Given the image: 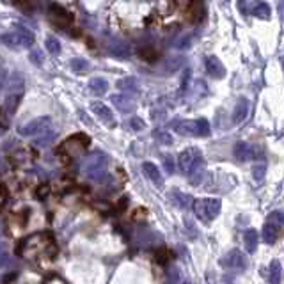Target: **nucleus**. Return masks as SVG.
<instances>
[{
	"label": "nucleus",
	"mask_w": 284,
	"mask_h": 284,
	"mask_svg": "<svg viewBox=\"0 0 284 284\" xmlns=\"http://www.w3.org/2000/svg\"><path fill=\"white\" fill-rule=\"evenodd\" d=\"M180 169L183 174L188 176V180L192 181V185H201L202 176H204V158H202L201 151L197 148H188V150L180 153Z\"/></svg>",
	"instance_id": "1"
},
{
	"label": "nucleus",
	"mask_w": 284,
	"mask_h": 284,
	"mask_svg": "<svg viewBox=\"0 0 284 284\" xmlns=\"http://www.w3.org/2000/svg\"><path fill=\"white\" fill-rule=\"evenodd\" d=\"M176 134L183 135V137H208L212 134L208 119H190V121H178L172 124Z\"/></svg>",
	"instance_id": "2"
},
{
	"label": "nucleus",
	"mask_w": 284,
	"mask_h": 284,
	"mask_svg": "<svg viewBox=\"0 0 284 284\" xmlns=\"http://www.w3.org/2000/svg\"><path fill=\"white\" fill-rule=\"evenodd\" d=\"M82 170L89 180L100 181L107 172V156L103 153H93L89 155L82 164Z\"/></svg>",
	"instance_id": "3"
},
{
	"label": "nucleus",
	"mask_w": 284,
	"mask_h": 284,
	"mask_svg": "<svg viewBox=\"0 0 284 284\" xmlns=\"http://www.w3.org/2000/svg\"><path fill=\"white\" fill-rule=\"evenodd\" d=\"M220 208H222V202H220V199H215V197L196 199L194 201V213L197 215V218L206 220V222L217 218V215L220 213Z\"/></svg>",
	"instance_id": "4"
},
{
	"label": "nucleus",
	"mask_w": 284,
	"mask_h": 284,
	"mask_svg": "<svg viewBox=\"0 0 284 284\" xmlns=\"http://www.w3.org/2000/svg\"><path fill=\"white\" fill-rule=\"evenodd\" d=\"M50 124H52V119L50 117H36L25 123L23 126L18 128V134L23 135V137H36V135H41V134H47L48 128H50Z\"/></svg>",
	"instance_id": "5"
},
{
	"label": "nucleus",
	"mask_w": 284,
	"mask_h": 284,
	"mask_svg": "<svg viewBox=\"0 0 284 284\" xmlns=\"http://www.w3.org/2000/svg\"><path fill=\"white\" fill-rule=\"evenodd\" d=\"M222 265L226 268H231V270H245L247 268V259H245L242 251L233 249V251H229L222 258Z\"/></svg>",
	"instance_id": "6"
},
{
	"label": "nucleus",
	"mask_w": 284,
	"mask_h": 284,
	"mask_svg": "<svg viewBox=\"0 0 284 284\" xmlns=\"http://www.w3.org/2000/svg\"><path fill=\"white\" fill-rule=\"evenodd\" d=\"M204 64H206V71L210 77H213V78L226 77V67H224V64L220 62V59H217L215 55H208Z\"/></svg>",
	"instance_id": "7"
},
{
	"label": "nucleus",
	"mask_w": 284,
	"mask_h": 284,
	"mask_svg": "<svg viewBox=\"0 0 284 284\" xmlns=\"http://www.w3.org/2000/svg\"><path fill=\"white\" fill-rule=\"evenodd\" d=\"M110 100H112L114 107H116L119 112L128 114V112H134L135 110L134 100L130 98V96H126V94H112V98Z\"/></svg>",
	"instance_id": "8"
},
{
	"label": "nucleus",
	"mask_w": 284,
	"mask_h": 284,
	"mask_svg": "<svg viewBox=\"0 0 284 284\" xmlns=\"http://www.w3.org/2000/svg\"><path fill=\"white\" fill-rule=\"evenodd\" d=\"M91 109H93V112L96 114V117H98L100 121H103L105 124H114V114L105 103H101V101H93V103H91Z\"/></svg>",
	"instance_id": "9"
},
{
	"label": "nucleus",
	"mask_w": 284,
	"mask_h": 284,
	"mask_svg": "<svg viewBox=\"0 0 284 284\" xmlns=\"http://www.w3.org/2000/svg\"><path fill=\"white\" fill-rule=\"evenodd\" d=\"M249 114V100L247 98H238L236 105H234V110H233V123L240 124L245 121Z\"/></svg>",
	"instance_id": "10"
},
{
	"label": "nucleus",
	"mask_w": 284,
	"mask_h": 284,
	"mask_svg": "<svg viewBox=\"0 0 284 284\" xmlns=\"http://www.w3.org/2000/svg\"><path fill=\"white\" fill-rule=\"evenodd\" d=\"M25 85V77L20 71H13L9 75V82H7V91L9 94H21Z\"/></svg>",
	"instance_id": "11"
},
{
	"label": "nucleus",
	"mask_w": 284,
	"mask_h": 284,
	"mask_svg": "<svg viewBox=\"0 0 284 284\" xmlns=\"http://www.w3.org/2000/svg\"><path fill=\"white\" fill-rule=\"evenodd\" d=\"M142 170H144V174L150 178L153 183H155V186H164V176L160 174V169L155 166V164H151V162H144L142 164Z\"/></svg>",
	"instance_id": "12"
},
{
	"label": "nucleus",
	"mask_w": 284,
	"mask_h": 284,
	"mask_svg": "<svg viewBox=\"0 0 284 284\" xmlns=\"http://www.w3.org/2000/svg\"><path fill=\"white\" fill-rule=\"evenodd\" d=\"M50 15H52L53 20H57V23L61 25H67L73 21V16L67 13L66 9H62L59 4H50Z\"/></svg>",
	"instance_id": "13"
},
{
	"label": "nucleus",
	"mask_w": 284,
	"mask_h": 284,
	"mask_svg": "<svg viewBox=\"0 0 284 284\" xmlns=\"http://www.w3.org/2000/svg\"><path fill=\"white\" fill-rule=\"evenodd\" d=\"M251 148H252V144L240 140V142H236L234 148H233V155H234V158L240 162L251 160Z\"/></svg>",
	"instance_id": "14"
},
{
	"label": "nucleus",
	"mask_w": 284,
	"mask_h": 284,
	"mask_svg": "<svg viewBox=\"0 0 284 284\" xmlns=\"http://www.w3.org/2000/svg\"><path fill=\"white\" fill-rule=\"evenodd\" d=\"M183 64H185V59H183V57H169V59H166L164 64H162V73H164V75L176 73Z\"/></svg>",
	"instance_id": "15"
},
{
	"label": "nucleus",
	"mask_w": 284,
	"mask_h": 284,
	"mask_svg": "<svg viewBox=\"0 0 284 284\" xmlns=\"http://www.w3.org/2000/svg\"><path fill=\"white\" fill-rule=\"evenodd\" d=\"M243 242H245V249H247L249 254L256 252V247H258L259 242L258 231L256 229H247V231L243 233Z\"/></svg>",
	"instance_id": "16"
},
{
	"label": "nucleus",
	"mask_w": 284,
	"mask_h": 284,
	"mask_svg": "<svg viewBox=\"0 0 284 284\" xmlns=\"http://www.w3.org/2000/svg\"><path fill=\"white\" fill-rule=\"evenodd\" d=\"M89 89L93 91L96 96H101V94L107 93V89H109V84L105 78H100V77H94L89 80Z\"/></svg>",
	"instance_id": "17"
},
{
	"label": "nucleus",
	"mask_w": 284,
	"mask_h": 284,
	"mask_svg": "<svg viewBox=\"0 0 284 284\" xmlns=\"http://www.w3.org/2000/svg\"><path fill=\"white\" fill-rule=\"evenodd\" d=\"M15 32H16V36H18V39H20L21 48H29L34 45V34H32V32H29L27 29H23V27H16Z\"/></svg>",
	"instance_id": "18"
},
{
	"label": "nucleus",
	"mask_w": 284,
	"mask_h": 284,
	"mask_svg": "<svg viewBox=\"0 0 284 284\" xmlns=\"http://www.w3.org/2000/svg\"><path fill=\"white\" fill-rule=\"evenodd\" d=\"M277 236H279V231H277V227L272 226V224H268V222L265 224V226H263V240H265V243L272 245V243H275Z\"/></svg>",
	"instance_id": "19"
},
{
	"label": "nucleus",
	"mask_w": 284,
	"mask_h": 284,
	"mask_svg": "<svg viewBox=\"0 0 284 284\" xmlns=\"http://www.w3.org/2000/svg\"><path fill=\"white\" fill-rule=\"evenodd\" d=\"M270 284H281V261L274 259L270 263Z\"/></svg>",
	"instance_id": "20"
},
{
	"label": "nucleus",
	"mask_w": 284,
	"mask_h": 284,
	"mask_svg": "<svg viewBox=\"0 0 284 284\" xmlns=\"http://www.w3.org/2000/svg\"><path fill=\"white\" fill-rule=\"evenodd\" d=\"M254 16H258L261 20H268L270 15H272V11H270V5L265 4V2H259V4L254 5V11H252Z\"/></svg>",
	"instance_id": "21"
},
{
	"label": "nucleus",
	"mask_w": 284,
	"mask_h": 284,
	"mask_svg": "<svg viewBox=\"0 0 284 284\" xmlns=\"http://www.w3.org/2000/svg\"><path fill=\"white\" fill-rule=\"evenodd\" d=\"M0 41L4 43L5 47H9V48H21L20 45V39H18V36H16V32H9V34H2L0 36Z\"/></svg>",
	"instance_id": "22"
},
{
	"label": "nucleus",
	"mask_w": 284,
	"mask_h": 284,
	"mask_svg": "<svg viewBox=\"0 0 284 284\" xmlns=\"http://www.w3.org/2000/svg\"><path fill=\"white\" fill-rule=\"evenodd\" d=\"M110 52L114 53L116 57H119V59H126L128 57V53H130V50H128V47L124 45V43H112L110 45Z\"/></svg>",
	"instance_id": "23"
},
{
	"label": "nucleus",
	"mask_w": 284,
	"mask_h": 284,
	"mask_svg": "<svg viewBox=\"0 0 284 284\" xmlns=\"http://www.w3.org/2000/svg\"><path fill=\"white\" fill-rule=\"evenodd\" d=\"M117 87L123 89V91H130V93H137V91H139V87H137V80H135V78H132V77L119 80Z\"/></svg>",
	"instance_id": "24"
},
{
	"label": "nucleus",
	"mask_w": 284,
	"mask_h": 284,
	"mask_svg": "<svg viewBox=\"0 0 284 284\" xmlns=\"http://www.w3.org/2000/svg\"><path fill=\"white\" fill-rule=\"evenodd\" d=\"M267 222L272 224V226H275V227H283L284 226V212H281V210L272 212L268 215V220H267Z\"/></svg>",
	"instance_id": "25"
},
{
	"label": "nucleus",
	"mask_w": 284,
	"mask_h": 284,
	"mask_svg": "<svg viewBox=\"0 0 284 284\" xmlns=\"http://www.w3.org/2000/svg\"><path fill=\"white\" fill-rule=\"evenodd\" d=\"M162 164H164V169H166L167 174H172V172H174V156L172 155L164 153V155H162Z\"/></svg>",
	"instance_id": "26"
},
{
	"label": "nucleus",
	"mask_w": 284,
	"mask_h": 284,
	"mask_svg": "<svg viewBox=\"0 0 284 284\" xmlns=\"http://www.w3.org/2000/svg\"><path fill=\"white\" fill-rule=\"evenodd\" d=\"M71 67L75 73H85L89 67V62L85 59H73L71 61Z\"/></svg>",
	"instance_id": "27"
},
{
	"label": "nucleus",
	"mask_w": 284,
	"mask_h": 284,
	"mask_svg": "<svg viewBox=\"0 0 284 284\" xmlns=\"http://www.w3.org/2000/svg\"><path fill=\"white\" fill-rule=\"evenodd\" d=\"M45 47H47L48 52L53 53V55H57V53L61 52V43L57 41L55 37H47V41H45Z\"/></svg>",
	"instance_id": "28"
},
{
	"label": "nucleus",
	"mask_w": 284,
	"mask_h": 284,
	"mask_svg": "<svg viewBox=\"0 0 284 284\" xmlns=\"http://www.w3.org/2000/svg\"><path fill=\"white\" fill-rule=\"evenodd\" d=\"M153 137H155L158 142H162V144H172V137H170V134H167V132H162V130H155L153 132Z\"/></svg>",
	"instance_id": "29"
},
{
	"label": "nucleus",
	"mask_w": 284,
	"mask_h": 284,
	"mask_svg": "<svg viewBox=\"0 0 284 284\" xmlns=\"http://www.w3.org/2000/svg\"><path fill=\"white\" fill-rule=\"evenodd\" d=\"M265 174H267V167H265V164H256V166L252 167V176L256 181H263Z\"/></svg>",
	"instance_id": "30"
},
{
	"label": "nucleus",
	"mask_w": 284,
	"mask_h": 284,
	"mask_svg": "<svg viewBox=\"0 0 284 284\" xmlns=\"http://www.w3.org/2000/svg\"><path fill=\"white\" fill-rule=\"evenodd\" d=\"M139 55H140V59H144V61L153 62V61H156L158 52H156V50H153V48H146V50H140Z\"/></svg>",
	"instance_id": "31"
},
{
	"label": "nucleus",
	"mask_w": 284,
	"mask_h": 284,
	"mask_svg": "<svg viewBox=\"0 0 284 284\" xmlns=\"http://www.w3.org/2000/svg\"><path fill=\"white\" fill-rule=\"evenodd\" d=\"M53 139H55V134H53V132H47V134H43V137H39V139L36 140V144L47 148V146L50 144Z\"/></svg>",
	"instance_id": "32"
},
{
	"label": "nucleus",
	"mask_w": 284,
	"mask_h": 284,
	"mask_svg": "<svg viewBox=\"0 0 284 284\" xmlns=\"http://www.w3.org/2000/svg\"><path fill=\"white\" fill-rule=\"evenodd\" d=\"M172 196L174 197H180V199H176V202H178V204H180L181 208H186L188 206V202H190V199L192 197L190 196H185V194H181V192H172Z\"/></svg>",
	"instance_id": "33"
},
{
	"label": "nucleus",
	"mask_w": 284,
	"mask_h": 284,
	"mask_svg": "<svg viewBox=\"0 0 284 284\" xmlns=\"http://www.w3.org/2000/svg\"><path fill=\"white\" fill-rule=\"evenodd\" d=\"M130 128L134 130V132H140V130L146 128V123L140 117H132L130 119Z\"/></svg>",
	"instance_id": "34"
},
{
	"label": "nucleus",
	"mask_w": 284,
	"mask_h": 284,
	"mask_svg": "<svg viewBox=\"0 0 284 284\" xmlns=\"http://www.w3.org/2000/svg\"><path fill=\"white\" fill-rule=\"evenodd\" d=\"M178 281H180V272H178V268L167 270V284H176Z\"/></svg>",
	"instance_id": "35"
},
{
	"label": "nucleus",
	"mask_w": 284,
	"mask_h": 284,
	"mask_svg": "<svg viewBox=\"0 0 284 284\" xmlns=\"http://www.w3.org/2000/svg\"><path fill=\"white\" fill-rule=\"evenodd\" d=\"M9 199V192H7V186L5 185H0V208L4 206L5 202Z\"/></svg>",
	"instance_id": "36"
},
{
	"label": "nucleus",
	"mask_w": 284,
	"mask_h": 284,
	"mask_svg": "<svg viewBox=\"0 0 284 284\" xmlns=\"http://www.w3.org/2000/svg\"><path fill=\"white\" fill-rule=\"evenodd\" d=\"M29 59H31V61L34 62V64H36V66H41V64H43L41 53H39V52H36V50H34V52H32L31 55H29Z\"/></svg>",
	"instance_id": "37"
},
{
	"label": "nucleus",
	"mask_w": 284,
	"mask_h": 284,
	"mask_svg": "<svg viewBox=\"0 0 284 284\" xmlns=\"http://www.w3.org/2000/svg\"><path fill=\"white\" fill-rule=\"evenodd\" d=\"M48 192H50V188H48V185H41L39 188L36 190V196L37 199H43V197H47L48 196Z\"/></svg>",
	"instance_id": "38"
},
{
	"label": "nucleus",
	"mask_w": 284,
	"mask_h": 284,
	"mask_svg": "<svg viewBox=\"0 0 284 284\" xmlns=\"http://www.w3.org/2000/svg\"><path fill=\"white\" fill-rule=\"evenodd\" d=\"M238 7H240V11H242L243 15H247L251 9L254 11V7H251V4H249V2H240V4H238Z\"/></svg>",
	"instance_id": "39"
},
{
	"label": "nucleus",
	"mask_w": 284,
	"mask_h": 284,
	"mask_svg": "<svg viewBox=\"0 0 284 284\" xmlns=\"http://www.w3.org/2000/svg\"><path fill=\"white\" fill-rule=\"evenodd\" d=\"M158 261H160V263L169 261V252H167V251H162V254L158 252Z\"/></svg>",
	"instance_id": "40"
},
{
	"label": "nucleus",
	"mask_w": 284,
	"mask_h": 284,
	"mask_svg": "<svg viewBox=\"0 0 284 284\" xmlns=\"http://www.w3.org/2000/svg\"><path fill=\"white\" fill-rule=\"evenodd\" d=\"M5 77H7L5 69H2V67H0V89L4 87V85H7V84H5Z\"/></svg>",
	"instance_id": "41"
},
{
	"label": "nucleus",
	"mask_w": 284,
	"mask_h": 284,
	"mask_svg": "<svg viewBox=\"0 0 284 284\" xmlns=\"http://www.w3.org/2000/svg\"><path fill=\"white\" fill-rule=\"evenodd\" d=\"M281 64H283V69H284V55H283V59H281Z\"/></svg>",
	"instance_id": "42"
},
{
	"label": "nucleus",
	"mask_w": 284,
	"mask_h": 284,
	"mask_svg": "<svg viewBox=\"0 0 284 284\" xmlns=\"http://www.w3.org/2000/svg\"><path fill=\"white\" fill-rule=\"evenodd\" d=\"M2 251H4V249H2V245H0V256H4V254H2Z\"/></svg>",
	"instance_id": "43"
}]
</instances>
